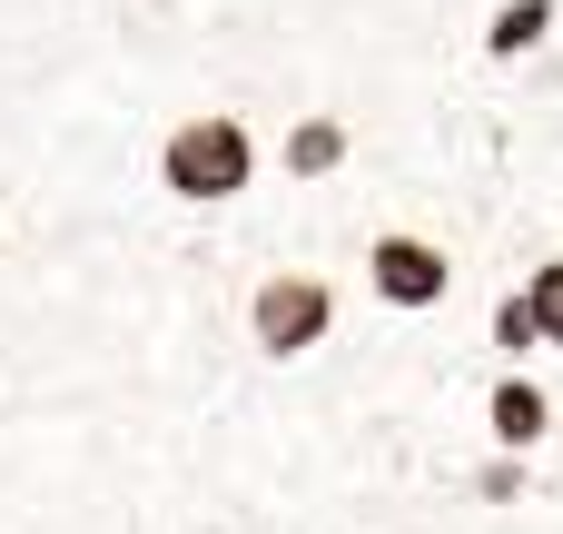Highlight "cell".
Here are the masks:
<instances>
[{
    "label": "cell",
    "instance_id": "6da1fadb",
    "mask_svg": "<svg viewBox=\"0 0 563 534\" xmlns=\"http://www.w3.org/2000/svg\"><path fill=\"white\" fill-rule=\"evenodd\" d=\"M158 188L188 198V208H228V198H247V188H257V139H247V119H238V109H198V119H178V129L158 139Z\"/></svg>",
    "mask_w": 563,
    "mask_h": 534
},
{
    "label": "cell",
    "instance_id": "7a4b0ae2",
    "mask_svg": "<svg viewBox=\"0 0 563 534\" xmlns=\"http://www.w3.org/2000/svg\"><path fill=\"white\" fill-rule=\"evenodd\" d=\"M247 337H257V357L297 367L307 347H327V337H336V287H327V277H307V268L257 277V297H247Z\"/></svg>",
    "mask_w": 563,
    "mask_h": 534
},
{
    "label": "cell",
    "instance_id": "3957f363",
    "mask_svg": "<svg viewBox=\"0 0 563 534\" xmlns=\"http://www.w3.org/2000/svg\"><path fill=\"white\" fill-rule=\"evenodd\" d=\"M366 287H376L386 307L426 317V307H445V297H455V258H445L435 238H406V228H386V238L366 248Z\"/></svg>",
    "mask_w": 563,
    "mask_h": 534
},
{
    "label": "cell",
    "instance_id": "277c9868",
    "mask_svg": "<svg viewBox=\"0 0 563 534\" xmlns=\"http://www.w3.org/2000/svg\"><path fill=\"white\" fill-rule=\"evenodd\" d=\"M485 436H495V456H515V466H525V456L554 436V396H544L534 377H515V367H505V377L485 386Z\"/></svg>",
    "mask_w": 563,
    "mask_h": 534
},
{
    "label": "cell",
    "instance_id": "5b68a950",
    "mask_svg": "<svg viewBox=\"0 0 563 534\" xmlns=\"http://www.w3.org/2000/svg\"><path fill=\"white\" fill-rule=\"evenodd\" d=\"M327 168H346V119L307 109V119L287 129V178H327Z\"/></svg>",
    "mask_w": 563,
    "mask_h": 534
},
{
    "label": "cell",
    "instance_id": "8992f818",
    "mask_svg": "<svg viewBox=\"0 0 563 534\" xmlns=\"http://www.w3.org/2000/svg\"><path fill=\"white\" fill-rule=\"evenodd\" d=\"M544 30H554V0H505V10L485 20V59H534Z\"/></svg>",
    "mask_w": 563,
    "mask_h": 534
},
{
    "label": "cell",
    "instance_id": "52a82bcc",
    "mask_svg": "<svg viewBox=\"0 0 563 534\" xmlns=\"http://www.w3.org/2000/svg\"><path fill=\"white\" fill-rule=\"evenodd\" d=\"M515 297H525L534 337H544V347H563V258H544V268H534V277H525Z\"/></svg>",
    "mask_w": 563,
    "mask_h": 534
},
{
    "label": "cell",
    "instance_id": "ba28073f",
    "mask_svg": "<svg viewBox=\"0 0 563 534\" xmlns=\"http://www.w3.org/2000/svg\"><path fill=\"white\" fill-rule=\"evenodd\" d=\"M495 347L515 357V377H525V357L544 347V337H534V317H525V297H505V307H495Z\"/></svg>",
    "mask_w": 563,
    "mask_h": 534
},
{
    "label": "cell",
    "instance_id": "9c48e42d",
    "mask_svg": "<svg viewBox=\"0 0 563 534\" xmlns=\"http://www.w3.org/2000/svg\"><path fill=\"white\" fill-rule=\"evenodd\" d=\"M475 495H485V505H515V495H525V466H515V456H495V466L475 476Z\"/></svg>",
    "mask_w": 563,
    "mask_h": 534
}]
</instances>
